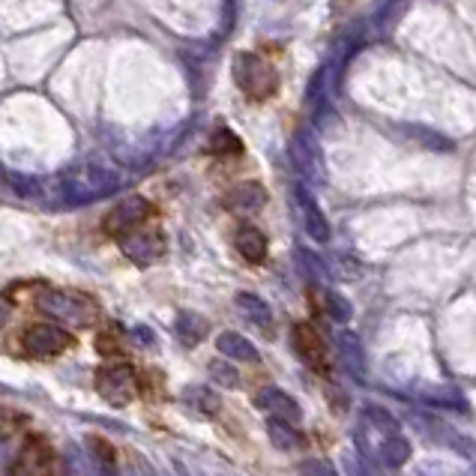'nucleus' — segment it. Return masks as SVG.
<instances>
[{"instance_id":"6e6552de","label":"nucleus","mask_w":476,"mask_h":476,"mask_svg":"<svg viewBox=\"0 0 476 476\" xmlns=\"http://www.w3.org/2000/svg\"><path fill=\"white\" fill-rule=\"evenodd\" d=\"M124 255L138 267H151L159 258L165 255V234L156 228H135L133 234H126L120 240Z\"/></svg>"},{"instance_id":"0eeeda50","label":"nucleus","mask_w":476,"mask_h":476,"mask_svg":"<svg viewBox=\"0 0 476 476\" xmlns=\"http://www.w3.org/2000/svg\"><path fill=\"white\" fill-rule=\"evenodd\" d=\"M67 348H72V335L60 326L31 324L22 333V351L31 353V357H58Z\"/></svg>"},{"instance_id":"ddd939ff","label":"nucleus","mask_w":476,"mask_h":476,"mask_svg":"<svg viewBox=\"0 0 476 476\" xmlns=\"http://www.w3.org/2000/svg\"><path fill=\"white\" fill-rule=\"evenodd\" d=\"M228 210L237 216H252L267 204V189L261 183H240L228 192Z\"/></svg>"},{"instance_id":"9d476101","label":"nucleus","mask_w":476,"mask_h":476,"mask_svg":"<svg viewBox=\"0 0 476 476\" xmlns=\"http://www.w3.org/2000/svg\"><path fill=\"white\" fill-rule=\"evenodd\" d=\"M255 405L267 414H273V419H282V423H291L297 426L303 419V407L297 405V398H291L285 389L279 387H264L261 393L255 396Z\"/></svg>"},{"instance_id":"393cba45","label":"nucleus","mask_w":476,"mask_h":476,"mask_svg":"<svg viewBox=\"0 0 476 476\" xmlns=\"http://www.w3.org/2000/svg\"><path fill=\"white\" fill-rule=\"evenodd\" d=\"M407 9H410V0H384V6H380L375 15V27L380 33H389L401 22V15H405Z\"/></svg>"},{"instance_id":"72a5a7b5","label":"nucleus","mask_w":476,"mask_h":476,"mask_svg":"<svg viewBox=\"0 0 476 476\" xmlns=\"http://www.w3.org/2000/svg\"><path fill=\"white\" fill-rule=\"evenodd\" d=\"M348 476H371V471L357 459H348Z\"/></svg>"},{"instance_id":"4468645a","label":"nucleus","mask_w":476,"mask_h":476,"mask_svg":"<svg viewBox=\"0 0 476 476\" xmlns=\"http://www.w3.org/2000/svg\"><path fill=\"white\" fill-rule=\"evenodd\" d=\"M180 401L189 410H195V414H201V416H216L219 410H222V398L216 389H210V387H204V384H189V387H183V393H180Z\"/></svg>"},{"instance_id":"473e14b6","label":"nucleus","mask_w":476,"mask_h":476,"mask_svg":"<svg viewBox=\"0 0 476 476\" xmlns=\"http://www.w3.org/2000/svg\"><path fill=\"white\" fill-rule=\"evenodd\" d=\"M99 351L102 353H120V344L114 342V335H99Z\"/></svg>"},{"instance_id":"423d86ee","label":"nucleus","mask_w":476,"mask_h":476,"mask_svg":"<svg viewBox=\"0 0 476 476\" xmlns=\"http://www.w3.org/2000/svg\"><path fill=\"white\" fill-rule=\"evenodd\" d=\"M96 389L102 398L111 401V405H129L138 393V380H135L133 366H126V362H105V366L96 371Z\"/></svg>"},{"instance_id":"20e7f679","label":"nucleus","mask_w":476,"mask_h":476,"mask_svg":"<svg viewBox=\"0 0 476 476\" xmlns=\"http://www.w3.org/2000/svg\"><path fill=\"white\" fill-rule=\"evenodd\" d=\"M234 81L249 99H270L279 90V76L267 60L258 54H237L234 60Z\"/></svg>"},{"instance_id":"b1692460","label":"nucleus","mask_w":476,"mask_h":476,"mask_svg":"<svg viewBox=\"0 0 476 476\" xmlns=\"http://www.w3.org/2000/svg\"><path fill=\"white\" fill-rule=\"evenodd\" d=\"M267 432H270V441H273L276 450L291 453V450H297V446H303V435L297 432L291 423H282V419H270Z\"/></svg>"},{"instance_id":"f257e3e1","label":"nucleus","mask_w":476,"mask_h":476,"mask_svg":"<svg viewBox=\"0 0 476 476\" xmlns=\"http://www.w3.org/2000/svg\"><path fill=\"white\" fill-rule=\"evenodd\" d=\"M120 189V174L102 165H76L60 177V192L63 198L72 204L96 201L105 195Z\"/></svg>"},{"instance_id":"4be33fe9","label":"nucleus","mask_w":476,"mask_h":476,"mask_svg":"<svg viewBox=\"0 0 476 476\" xmlns=\"http://www.w3.org/2000/svg\"><path fill=\"white\" fill-rule=\"evenodd\" d=\"M87 446H90V462H93L96 476H117V459H114L111 444L102 441V437H90Z\"/></svg>"},{"instance_id":"7c9ffc66","label":"nucleus","mask_w":476,"mask_h":476,"mask_svg":"<svg viewBox=\"0 0 476 476\" xmlns=\"http://www.w3.org/2000/svg\"><path fill=\"white\" fill-rule=\"evenodd\" d=\"M414 476H468L464 471L453 468V464H441V462H423L414 471Z\"/></svg>"},{"instance_id":"9b49d317","label":"nucleus","mask_w":476,"mask_h":476,"mask_svg":"<svg viewBox=\"0 0 476 476\" xmlns=\"http://www.w3.org/2000/svg\"><path fill=\"white\" fill-rule=\"evenodd\" d=\"M294 348L309 369H315V371L326 369V344L321 339V333H317L312 324H297L294 326Z\"/></svg>"},{"instance_id":"5701e85b","label":"nucleus","mask_w":476,"mask_h":476,"mask_svg":"<svg viewBox=\"0 0 476 476\" xmlns=\"http://www.w3.org/2000/svg\"><path fill=\"white\" fill-rule=\"evenodd\" d=\"M410 441L407 437H401V435H393V437H384V444H380V462L387 464V468H401V464H407L410 459Z\"/></svg>"},{"instance_id":"a878e982","label":"nucleus","mask_w":476,"mask_h":476,"mask_svg":"<svg viewBox=\"0 0 476 476\" xmlns=\"http://www.w3.org/2000/svg\"><path fill=\"white\" fill-rule=\"evenodd\" d=\"M366 419H369V426L375 428V432H380V435H387V437H393V435H398L401 432V426H398V419L389 414L387 407H378V405H366Z\"/></svg>"},{"instance_id":"412c9836","label":"nucleus","mask_w":476,"mask_h":476,"mask_svg":"<svg viewBox=\"0 0 476 476\" xmlns=\"http://www.w3.org/2000/svg\"><path fill=\"white\" fill-rule=\"evenodd\" d=\"M419 398L435 407H464V396L450 384H423L419 387Z\"/></svg>"},{"instance_id":"7ed1b4c3","label":"nucleus","mask_w":476,"mask_h":476,"mask_svg":"<svg viewBox=\"0 0 476 476\" xmlns=\"http://www.w3.org/2000/svg\"><path fill=\"white\" fill-rule=\"evenodd\" d=\"M67 462L51 450L42 437L31 435L24 441V446L15 455V464L9 476H67Z\"/></svg>"},{"instance_id":"cd10ccee","label":"nucleus","mask_w":476,"mask_h":476,"mask_svg":"<svg viewBox=\"0 0 476 476\" xmlns=\"http://www.w3.org/2000/svg\"><path fill=\"white\" fill-rule=\"evenodd\" d=\"M210 378H213V384H219V387H231V389L240 387V371L225 360L210 362Z\"/></svg>"},{"instance_id":"1a4fd4ad","label":"nucleus","mask_w":476,"mask_h":476,"mask_svg":"<svg viewBox=\"0 0 476 476\" xmlns=\"http://www.w3.org/2000/svg\"><path fill=\"white\" fill-rule=\"evenodd\" d=\"M291 159L303 177H309V180H324V156H321V147H317V138L309 129H300V133L291 138Z\"/></svg>"},{"instance_id":"f8f14e48","label":"nucleus","mask_w":476,"mask_h":476,"mask_svg":"<svg viewBox=\"0 0 476 476\" xmlns=\"http://www.w3.org/2000/svg\"><path fill=\"white\" fill-rule=\"evenodd\" d=\"M297 207H300V216H303V228L315 243H330V222L321 213V207L315 204V198L303 186H297Z\"/></svg>"},{"instance_id":"dca6fc26","label":"nucleus","mask_w":476,"mask_h":476,"mask_svg":"<svg viewBox=\"0 0 476 476\" xmlns=\"http://www.w3.org/2000/svg\"><path fill=\"white\" fill-rule=\"evenodd\" d=\"M216 348H219L222 357H228L231 362H258V348L240 333L225 330L216 339Z\"/></svg>"},{"instance_id":"2eb2a0df","label":"nucleus","mask_w":476,"mask_h":476,"mask_svg":"<svg viewBox=\"0 0 476 476\" xmlns=\"http://www.w3.org/2000/svg\"><path fill=\"white\" fill-rule=\"evenodd\" d=\"M335 348H339V360L344 362V369H348L353 378L366 375V351H362V342L357 339V335H353V333H339Z\"/></svg>"},{"instance_id":"f3484780","label":"nucleus","mask_w":476,"mask_h":476,"mask_svg":"<svg viewBox=\"0 0 476 476\" xmlns=\"http://www.w3.org/2000/svg\"><path fill=\"white\" fill-rule=\"evenodd\" d=\"M398 133L407 138L410 144L423 147V151H437V153H450L453 151V142L441 133H435V129L428 126H416V124H407V126H398Z\"/></svg>"},{"instance_id":"39448f33","label":"nucleus","mask_w":476,"mask_h":476,"mask_svg":"<svg viewBox=\"0 0 476 476\" xmlns=\"http://www.w3.org/2000/svg\"><path fill=\"white\" fill-rule=\"evenodd\" d=\"M153 216V204L144 195H129V198L117 201L114 207L105 213L102 219V231L108 237L124 240L126 234H133L135 228H144V222Z\"/></svg>"},{"instance_id":"c9c22d12","label":"nucleus","mask_w":476,"mask_h":476,"mask_svg":"<svg viewBox=\"0 0 476 476\" xmlns=\"http://www.w3.org/2000/svg\"><path fill=\"white\" fill-rule=\"evenodd\" d=\"M6 324V312L4 309H0V326H4Z\"/></svg>"},{"instance_id":"c756f323","label":"nucleus","mask_w":476,"mask_h":476,"mask_svg":"<svg viewBox=\"0 0 476 476\" xmlns=\"http://www.w3.org/2000/svg\"><path fill=\"white\" fill-rule=\"evenodd\" d=\"M22 426H24L22 414H15V410H9V407H0V444L13 441Z\"/></svg>"},{"instance_id":"2f4dec72","label":"nucleus","mask_w":476,"mask_h":476,"mask_svg":"<svg viewBox=\"0 0 476 476\" xmlns=\"http://www.w3.org/2000/svg\"><path fill=\"white\" fill-rule=\"evenodd\" d=\"M300 476H339V471L326 459H306L300 464Z\"/></svg>"},{"instance_id":"aec40b11","label":"nucleus","mask_w":476,"mask_h":476,"mask_svg":"<svg viewBox=\"0 0 476 476\" xmlns=\"http://www.w3.org/2000/svg\"><path fill=\"white\" fill-rule=\"evenodd\" d=\"M174 326H177V335H180L186 344H198V342L207 339V333H210V321H207V317L198 315V312H189V309L177 315Z\"/></svg>"},{"instance_id":"f03ea898","label":"nucleus","mask_w":476,"mask_h":476,"mask_svg":"<svg viewBox=\"0 0 476 476\" xmlns=\"http://www.w3.org/2000/svg\"><path fill=\"white\" fill-rule=\"evenodd\" d=\"M36 309L69 326H90V324H96V317H99V306L93 297L78 294V291H63V288L42 291L36 297Z\"/></svg>"},{"instance_id":"c85d7f7f","label":"nucleus","mask_w":476,"mask_h":476,"mask_svg":"<svg viewBox=\"0 0 476 476\" xmlns=\"http://www.w3.org/2000/svg\"><path fill=\"white\" fill-rule=\"evenodd\" d=\"M324 309H326V315L333 317V321H348V317L353 315L351 303L344 300L342 294H335V291H326L324 294Z\"/></svg>"},{"instance_id":"a211bd4d","label":"nucleus","mask_w":476,"mask_h":476,"mask_svg":"<svg viewBox=\"0 0 476 476\" xmlns=\"http://www.w3.org/2000/svg\"><path fill=\"white\" fill-rule=\"evenodd\" d=\"M237 309L246 321L261 326V330H273V312H270V306L258 294H249V291L237 294Z\"/></svg>"},{"instance_id":"bb28decb","label":"nucleus","mask_w":476,"mask_h":476,"mask_svg":"<svg viewBox=\"0 0 476 476\" xmlns=\"http://www.w3.org/2000/svg\"><path fill=\"white\" fill-rule=\"evenodd\" d=\"M207 151L216 153V156H228V153H240L243 144H240V138L231 133V129H216V135L210 138Z\"/></svg>"},{"instance_id":"6ab92c4d","label":"nucleus","mask_w":476,"mask_h":476,"mask_svg":"<svg viewBox=\"0 0 476 476\" xmlns=\"http://www.w3.org/2000/svg\"><path fill=\"white\" fill-rule=\"evenodd\" d=\"M234 246L243 258L249 261V264H261V261L267 258V237L261 234L258 228H240L237 237H234Z\"/></svg>"},{"instance_id":"f704fd0d","label":"nucleus","mask_w":476,"mask_h":476,"mask_svg":"<svg viewBox=\"0 0 476 476\" xmlns=\"http://www.w3.org/2000/svg\"><path fill=\"white\" fill-rule=\"evenodd\" d=\"M67 471H72L69 476H87V473H84V468H81V464L76 462V464H72V468H67Z\"/></svg>"}]
</instances>
